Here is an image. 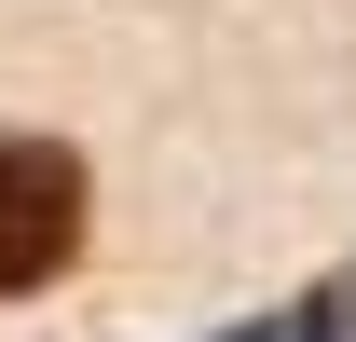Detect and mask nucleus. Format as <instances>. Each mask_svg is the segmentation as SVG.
<instances>
[{
  "instance_id": "1",
  "label": "nucleus",
  "mask_w": 356,
  "mask_h": 342,
  "mask_svg": "<svg viewBox=\"0 0 356 342\" xmlns=\"http://www.w3.org/2000/svg\"><path fill=\"white\" fill-rule=\"evenodd\" d=\"M83 260V165L55 137H0V301L55 288Z\"/></svg>"
}]
</instances>
